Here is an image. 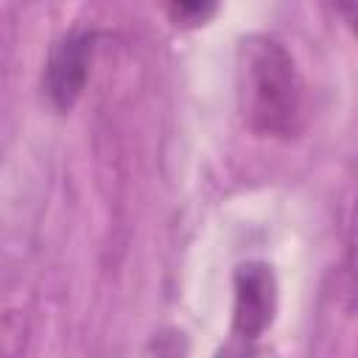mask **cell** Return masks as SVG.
<instances>
[{
  "label": "cell",
  "mask_w": 358,
  "mask_h": 358,
  "mask_svg": "<svg viewBox=\"0 0 358 358\" xmlns=\"http://www.w3.org/2000/svg\"><path fill=\"white\" fill-rule=\"evenodd\" d=\"M159 6H162L165 17L173 25H179V28H201L215 17L221 0H159Z\"/></svg>",
  "instance_id": "277c9868"
},
{
  "label": "cell",
  "mask_w": 358,
  "mask_h": 358,
  "mask_svg": "<svg viewBox=\"0 0 358 358\" xmlns=\"http://www.w3.org/2000/svg\"><path fill=\"white\" fill-rule=\"evenodd\" d=\"M277 310V280L266 263H243L235 271V305H232V330L241 338H260Z\"/></svg>",
  "instance_id": "3957f363"
},
{
  "label": "cell",
  "mask_w": 358,
  "mask_h": 358,
  "mask_svg": "<svg viewBox=\"0 0 358 358\" xmlns=\"http://www.w3.org/2000/svg\"><path fill=\"white\" fill-rule=\"evenodd\" d=\"M92 48L95 39L84 31H70L53 42L42 70V92L56 112H70L81 101L90 81Z\"/></svg>",
  "instance_id": "7a4b0ae2"
},
{
  "label": "cell",
  "mask_w": 358,
  "mask_h": 358,
  "mask_svg": "<svg viewBox=\"0 0 358 358\" xmlns=\"http://www.w3.org/2000/svg\"><path fill=\"white\" fill-rule=\"evenodd\" d=\"M235 95L243 123L260 137L288 140L305 123V81L299 67L291 50L268 34L241 39Z\"/></svg>",
  "instance_id": "6da1fadb"
}]
</instances>
